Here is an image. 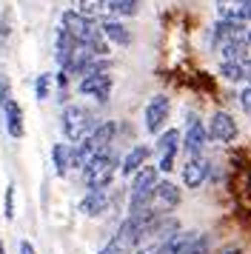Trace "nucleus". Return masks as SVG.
<instances>
[{"instance_id":"1","label":"nucleus","mask_w":251,"mask_h":254,"mask_svg":"<svg viewBox=\"0 0 251 254\" xmlns=\"http://www.w3.org/2000/svg\"><path fill=\"white\" fill-rule=\"evenodd\" d=\"M60 126H63L66 140L83 143V140L97 128V123H94V117H91L89 109H83V106H66V109H63V117H60Z\"/></svg>"},{"instance_id":"2","label":"nucleus","mask_w":251,"mask_h":254,"mask_svg":"<svg viewBox=\"0 0 251 254\" xmlns=\"http://www.w3.org/2000/svg\"><path fill=\"white\" fill-rule=\"evenodd\" d=\"M60 26H63V29H66L68 35L77 40V43H83V46H91L94 40H100V37H103L100 23H97V20H91V17H86V14H80L77 9H68V12H63Z\"/></svg>"},{"instance_id":"3","label":"nucleus","mask_w":251,"mask_h":254,"mask_svg":"<svg viewBox=\"0 0 251 254\" xmlns=\"http://www.w3.org/2000/svg\"><path fill=\"white\" fill-rule=\"evenodd\" d=\"M114 172H117V157H114L112 151H103V154H97V157L83 169V180H86V186H89V191L109 189Z\"/></svg>"},{"instance_id":"4","label":"nucleus","mask_w":251,"mask_h":254,"mask_svg":"<svg viewBox=\"0 0 251 254\" xmlns=\"http://www.w3.org/2000/svg\"><path fill=\"white\" fill-rule=\"evenodd\" d=\"M249 29H251L249 23H240V20H217L214 32H211V43H214V49L220 52L226 43L246 40V37H249Z\"/></svg>"},{"instance_id":"5","label":"nucleus","mask_w":251,"mask_h":254,"mask_svg":"<svg viewBox=\"0 0 251 254\" xmlns=\"http://www.w3.org/2000/svg\"><path fill=\"white\" fill-rule=\"evenodd\" d=\"M169 112H171V100L166 94H154L146 106V131L151 134H163V126H166V120H169Z\"/></svg>"},{"instance_id":"6","label":"nucleus","mask_w":251,"mask_h":254,"mask_svg":"<svg viewBox=\"0 0 251 254\" xmlns=\"http://www.w3.org/2000/svg\"><path fill=\"white\" fill-rule=\"evenodd\" d=\"M208 140L214 143H231L237 140V123L228 112H214L208 120Z\"/></svg>"},{"instance_id":"7","label":"nucleus","mask_w":251,"mask_h":254,"mask_svg":"<svg viewBox=\"0 0 251 254\" xmlns=\"http://www.w3.org/2000/svg\"><path fill=\"white\" fill-rule=\"evenodd\" d=\"M205 140H208V126H203L200 120H188V128L183 134V151L191 157H203V149H205Z\"/></svg>"},{"instance_id":"8","label":"nucleus","mask_w":251,"mask_h":254,"mask_svg":"<svg viewBox=\"0 0 251 254\" xmlns=\"http://www.w3.org/2000/svg\"><path fill=\"white\" fill-rule=\"evenodd\" d=\"M77 92L80 94H89L94 100H100L106 103L109 100V94H112V77H109V71L106 74H91V77H83L77 83Z\"/></svg>"},{"instance_id":"9","label":"nucleus","mask_w":251,"mask_h":254,"mask_svg":"<svg viewBox=\"0 0 251 254\" xmlns=\"http://www.w3.org/2000/svg\"><path fill=\"white\" fill-rule=\"evenodd\" d=\"M112 206V191L109 189H97V191H89V194L80 200V214H86V217H97L103 211H109Z\"/></svg>"},{"instance_id":"10","label":"nucleus","mask_w":251,"mask_h":254,"mask_svg":"<svg viewBox=\"0 0 251 254\" xmlns=\"http://www.w3.org/2000/svg\"><path fill=\"white\" fill-rule=\"evenodd\" d=\"M208 169H211V163L205 157H191L183 166V183H186V189H200L208 180Z\"/></svg>"},{"instance_id":"11","label":"nucleus","mask_w":251,"mask_h":254,"mask_svg":"<svg viewBox=\"0 0 251 254\" xmlns=\"http://www.w3.org/2000/svg\"><path fill=\"white\" fill-rule=\"evenodd\" d=\"M77 49H80V43L60 26V29H57V37H55V58H57V63H60V69H66L68 60L74 58Z\"/></svg>"},{"instance_id":"12","label":"nucleus","mask_w":251,"mask_h":254,"mask_svg":"<svg viewBox=\"0 0 251 254\" xmlns=\"http://www.w3.org/2000/svg\"><path fill=\"white\" fill-rule=\"evenodd\" d=\"M77 12L80 14H86V17H100V23L103 20H114V6H112V0H77Z\"/></svg>"},{"instance_id":"13","label":"nucleus","mask_w":251,"mask_h":254,"mask_svg":"<svg viewBox=\"0 0 251 254\" xmlns=\"http://www.w3.org/2000/svg\"><path fill=\"white\" fill-rule=\"evenodd\" d=\"M3 126L9 131V137H14V140L23 137V109L17 100H9L3 106Z\"/></svg>"},{"instance_id":"14","label":"nucleus","mask_w":251,"mask_h":254,"mask_svg":"<svg viewBox=\"0 0 251 254\" xmlns=\"http://www.w3.org/2000/svg\"><path fill=\"white\" fill-rule=\"evenodd\" d=\"M114 134H117V123L114 120H103V123H97V128L86 140L97 149V154H103V151H109V143L114 140Z\"/></svg>"},{"instance_id":"15","label":"nucleus","mask_w":251,"mask_h":254,"mask_svg":"<svg viewBox=\"0 0 251 254\" xmlns=\"http://www.w3.org/2000/svg\"><path fill=\"white\" fill-rule=\"evenodd\" d=\"M151 157V149L148 146H134V149L128 151L123 157V166H120V172L126 174V177H134L143 166H146V160Z\"/></svg>"},{"instance_id":"16","label":"nucleus","mask_w":251,"mask_h":254,"mask_svg":"<svg viewBox=\"0 0 251 254\" xmlns=\"http://www.w3.org/2000/svg\"><path fill=\"white\" fill-rule=\"evenodd\" d=\"M217 14H220V20L249 23L246 20V0H217Z\"/></svg>"},{"instance_id":"17","label":"nucleus","mask_w":251,"mask_h":254,"mask_svg":"<svg viewBox=\"0 0 251 254\" xmlns=\"http://www.w3.org/2000/svg\"><path fill=\"white\" fill-rule=\"evenodd\" d=\"M157 183H160V169L157 166H143L131 177V191H148V189H157Z\"/></svg>"},{"instance_id":"18","label":"nucleus","mask_w":251,"mask_h":254,"mask_svg":"<svg viewBox=\"0 0 251 254\" xmlns=\"http://www.w3.org/2000/svg\"><path fill=\"white\" fill-rule=\"evenodd\" d=\"M100 29H103V37L112 40V43H117V46H128V43H131V35H128V29H126L120 20H103Z\"/></svg>"},{"instance_id":"19","label":"nucleus","mask_w":251,"mask_h":254,"mask_svg":"<svg viewBox=\"0 0 251 254\" xmlns=\"http://www.w3.org/2000/svg\"><path fill=\"white\" fill-rule=\"evenodd\" d=\"M157 200L163 208H177L180 206V189H177V183H171V180H160L157 183Z\"/></svg>"},{"instance_id":"20","label":"nucleus","mask_w":251,"mask_h":254,"mask_svg":"<svg viewBox=\"0 0 251 254\" xmlns=\"http://www.w3.org/2000/svg\"><path fill=\"white\" fill-rule=\"evenodd\" d=\"M52 160H55V172L60 177H66L71 169V146L68 143H55L52 146Z\"/></svg>"},{"instance_id":"21","label":"nucleus","mask_w":251,"mask_h":254,"mask_svg":"<svg viewBox=\"0 0 251 254\" xmlns=\"http://www.w3.org/2000/svg\"><path fill=\"white\" fill-rule=\"evenodd\" d=\"M180 140H183V134L177 128H166L157 137V143H154V151H157L160 157H163V154H171V151H177V143H180Z\"/></svg>"},{"instance_id":"22","label":"nucleus","mask_w":251,"mask_h":254,"mask_svg":"<svg viewBox=\"0 0 251 254\" xmlns=\"http://www.w3.org/2000/svg\"><path fill=\"white\" fill-rule=\"evenodd\" d=\"M220 74H223L228 83L249 80V74H246V66H243V63H220Z\"/></svg>"},{"instance_id":"23","label":"nucleus","mask_w":251,"mask_h":254,"mask_svg":"<svg viewBox=\"0 0 251 254\" xmlns=\"http://www.w3.org/2000/svg\"><path fill=\"white\" fill-rule=\"evenodd\" d=\"M208 246H211V237H208V234H200V231H197V237H194V240L188 243L186 254H208Z\"/></svg>"},{"instance_id":"24","label":"nucleus","mask_w":251,"mask_h":254,"mask_svg":"<svg viewBox=\"0 0 251 254\" xmlns=\"http://www.w3.org/2000/svg\"><path fill=\"white\" fill-rule=\"evenodd\" d=\"M97 254H134V252H131V249H128V246L120 240V237H112V240L106 243V246H103Z\"/></svg>"},{"instance_id":"25","label":"nucleus","mask_w":251,"mask_h":254,"mask_svg":"<svg viewBox=\"0 0 251 254\" xmlns=\"http://www.w3.org/2000/svg\"><path fill=\"white\" fill-rule=\"evenodd\" d=\"M49 89H52V74H40L37 83H34V94H37V100H46V97H49Z\"/></svg>"},{"instance_id":"26","label":"nucleus","mask_w":251,"mask_h":254,"mask_svg":"<svg viewBox=\"0 0 251 254\" xmlns=\"http://www.w3.org/2000/svg\"><path fill=\"white\" fill-rule=\"evenodd\" d=\"M14 189H17L14 183L6 186V203H3V208H6V211H3V214H6V220L14 217Z\"/></svg>"},{"instance_id":"27","label":"nucleus","mask_w":251,"mask_h":254,"mask_svg":"<svg viewBox=\"0 0 251 254\" xmlns=\"http://www.w3.org/2000/svg\"><path fill=\"white\" fill-rule=\"evenodd\" d=\"M9 92H11V83H9V77L0 71V112H3V106L11 100V94H9Z\"/></svg>"},{"instance_id":"28","label":"nucleus","mask_w":251,"mask_h":254,"mask_svg":"<svg viewBox=\"0 0 251 254\" xmlns=\"http://www.w3.org/2000/svg\"><path fill=\"white\" fill-rule=\"evenodd\" d=\"M9 32H11V12L6 9L3 17H0V43H6V40H9Z\"/></svg>"},{"instance_id":"29","label":"nucleus","mask_w":251,"mask_h":254,"mask_svg":"<svg viewBox=\"0 0 251 254\" xmlns=\"http://www.w3.org/2000/svg\"><path fill=\"white\" fill-rule=\"evenodd\" d=\"M174 163H177V151H171V154H163V157H160V163H157V169L160 172H174Z\"/></svg>"},{"instance_id":"30","label":"nucleus","mask_w":251,"mask_h":254,"mask_svg":"<svg viewBox=\"0 0 251 254\" xmlns=\"http://www.w3.org/2000/svg\"><path fill=\"white\" fill-rule=\"evenodd\" d=\"M240 106H243V112L251 115V86H246V89L240 92Z\"/></svg>"},{"instance_id":"31","label":"nucleus","mask_w":251,"mask_h":254,"mask_svg":"<svg viewBox=\"0 0 251 254\" xmlns=\"http://www.w3.org/2000/svg\"><path fill=\"white\" fill-rule=\"evenodd\" d=\"M160 252V243H146V246H140L134 254H157Z\"/></svg>"},{"instance_id":"32","label":"nucleus","mask_w":251,"mask_h":254,"mask_svg":"<svg viewBox=\"0 0 251 254\" xmlns=\"http://www.w3.org/2000/svg\"><path fill=\"white\" fill-rule=\"evenodd\" d=\"M20 254H34V246L29 240H20Z\"/></svg>"},{"instance_id":"33","label":"nucleus","mask_w":251,"mask_h":254,"mask_svg":"<svg viewBox=\"0 0 251 254\" xmlns=\"http://www.w3.org/2000/svg\"><path fill=\"white\" fill-rule=\"evenodd\" d=\"M246 20H251V0H246Z\"/></svg>"},{"instance_id":"34","label":"nucleus","mask_w":251,"mask_h":254,"mask_svg":"<svg viewBox=\"0 0 251 254\" xmlns=\"http://www.w3.org/2000/svg\"><path fill=\"white\" fill-rule=\"evenodd\" d=\"M223 254H240L237 249H228V252H223Z\"/></svg>"},{"instance_id":"35","label":"nucleus","mask_w":251,"mask_h":254,"mask_svg":"<svg viewBox=\"0 0 251 254\" xmlns=\"http://www.w3.org/2000/svg\"><path fill=\"white\" fill-rule=\"evenodd\" d=\"M246 43H249V46H251V29H249V37H246Z\"/></svg>"},{"instance_id":"36","label":"nucleus","mask_w":251,"mask_h":254,"mask_svg":"<svg viewBox=\"0 0 251 254\" xmlns=\"http://www.w3.org/2000/svg\"><path fill=\"white\" fill-rule=\"evenodd\" d=\"M120 3H137V0H120Z\"/></svg>"}]
</instances>
